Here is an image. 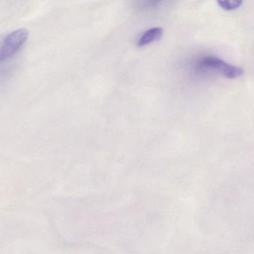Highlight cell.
Listing matches in <instances>:
<instances>
[{
  "instance_id": "cell-4",
  "label": "cell",
  "mask_w": 254,
  "mask_h": 254,
  "mask_svg": "<svg viewBox=\"0 0 254 254\" xmlns=\"http://www.w3.org/2000/svg\"><path fill=\"white\" fill-rule=\"evenodd\" d=\"M218 5L225 11H233L240 8L241 5L243 4L242 1H218Z\"/></svg>"
},
{
  "instance_id": "cell-1",
  "label": "cell",
  "mask_w": 254,
  "mask_h": 254,
  "mask_svg": "<svg viewBox=\"0 0 254 254\" xmlns=\"http://www.w3.org/2000/svg\"><path fill=\"white\" fill-rule=\"evenodd\" d=\"M197 68L203 71L215 72L228 79H234L242 76V68L233 66L215 56H207L201 58L197 64Z\"/></svg>"
},
{
  "instance_id": "cell-2",
  "label": "cell",
  "mask_w": 254,
  "mask_h": 254,
  "mask_svg": "<svg viewBox=\"0 0 254 254\" xmlns=\"http://www.w3.org/2000/svg\"><path fill=\"white\" fill-rule=\"evenodd\" d=\"M29 38L26 29L13 31L5 37L0 46V62H4L14 57L25 45Z\"/></svg>"
},
{
  "instance_id": "cell-3",
  "label": "cell",
  "mask_w": 254,
  "mask_h": 254,
  "mask_svg": "<svg viewBox=\"0 0 254 254\" xmlns=\"http://www.w3.org/2000/svg\"><path fill=\"white\" fill-rule=\"evenodd\" d=\"M163 30L161 27H154L148 29L139 37L137 41L138 47H143L159 41L163 36Z\"/></svg>"
}]
</instances>
